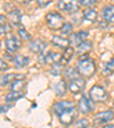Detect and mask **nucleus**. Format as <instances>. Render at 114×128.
<instances>
[{"instance_id":"1a4fd4ad","label":"nucleus","mask_w":114,"mask_h":128,"mask_svg":"<svg viewBox=\"0 0 114 128\" xmlns=\"http://www.w3.org/2000/svg\"><path fill=\"white\" fill-rule=\"evenodd\" d=\"M87 37H88L87 31H80V32H78V33H73V34H71L69 38L70 45H71L72 47H78L83 40L87 39Z\"/></svg>"},{"instance_id":"0eeeda50","label":"nucleus","mask_w":114,"mask_h":128,"mask_svg":"<svg viewBox=\"0 0 114 128\" xmlns=\"http://www.w3.org/2000/svg\"><path fill=\"white\" fill-rule=\"evenodd\" d=\"M69 90L73 94H78L81 93V92L85 89L86 87V81L82 79V78H73V79L69 80Z\"/></svg>"},{"instance_id":"4be33fe9","label":"nucleus","mask_w":114,"mask_h":128,"mask_svg":"<svg viewBox=\"0 0 114 128\" xmlns=\"http://www.w3.org/2000/svg\"><path fill=\"white\" fill-rule=\"evenodd\" d=\"M114 72V58H112L111 61L104 63L103 65V74L104 76H111Z\"/></svg>"},{"instance_id":"6e6552de","label":"nucleus","mask_w":114,"mask_h":128,"mask_svg":"<svg viewBox=\"0 0 114 128\" xmlns=\"http://www.w3.org/2000/svg\"><path fill=\"white\" fill-rule=\"evenodd\" d=\"M114 118V112L111 110H107V111H103L99 112L95 116V119H94V122L96 125H106L109 121H111Z\"/></svg>"},{"instance_id":"5701e85b","label":"nucleus","mask_w":114,"mask_h":128,"mask_svg":"<svg viewBox=\"0 0 114 128\" xmlns=\"http://www.w3.org/2000/svg\"><path fill=\"white\" fill-rule=\"evenodd\" d=\"M24 86H25V82L23 81V79H15L13 81V84H11L10 90L11 92H22Z\"/></svg>"},{"instance_id":"ddd939ff","label":"nucleus","mask_w":114,"mask_h":128,"mask_svg":"<svg viewBox=\"0 0 114 128\" xmlns=\"http://www.w3.org/2000/svg\"><path fill=\"white\" fill-rule=\"evenodd\" d=\"M51 44H53L54 46H56V47L65 49L66 47H69L70 41H69V39H66V38H64V37H61V36H54L53 39H51Z\"/></svg>"},{"instance_id":"f8f14e48","label":"nucleus","mask_w":114,"mask_h":128,"mask_svg":"<svg viewBox=\"0 0 114 128\" xmlns=\"http://www.w3.org/2000/svg\"><path fill=\"white\" fill-rule=\"evenodd\" d=\"M8 20L14 26H19L22 22V14L18 9H13L10 13L8 14Z\"/></svg>"},{"instance_id":"cd10ccee","label":"nucleus","mask_w":114,"mask_h":128,"mask_svg":"<svg viewBox=\"0 0 114 128\" xmlns=\"http://www.w3.org/2000/svg\"><path fill=\"white\" fill-rule=\"evenodd\" d=\"M78 74H79V72H78V70L75 71L74 69H72V68H69V69L65 71V76H66V78H69V80L73 79V78H77Z\"/></svg>"},{"instance_id":"bb28decb","label":"nucleus","mask_w":114,"mask_h":128,"mask_svg":"<svg viewBox=\"0 0 114 128\" xmlns=\"http://www.w3.org/2000/svg\"><path fill=\"white\" fill-rule=\"evenodd\" d=\"M18 36L21 37V39L23 40V41H26V40L31 39V34H30L24 28H21V29L18 30Z\"/></svg>"},{"instance_id":"f03ea898","label":"nucleus","mask_w":114,"mask_h":128,"mask_svg":"<svg viewBox=\"0 0 114 128\" xmlns=\"http://www.w3.org/2000/svg\"><path fill=\"white\" fill-rule=\"evenodd\" d=\"M96 69L97 68H96L95 61L93 58H90L87 54H83L82 56H80V60L77 64V70L79 72V74L90 78L95 74Z\"/></svg>"},{"instance_id":"473e14b6","label":"nucleus","mask_w":114,"mask_h":128,"mask_svg":"<svg viewBox=\"0 0 114 128\" xmlns=\"http://www.w3.org/2000/svg\"><path fill=\"white\" fill-rule=\"evenodd\" d=\"M17 1H19V2H23V4H27V2H30V1H32V0H17Z\"/></svg>"},{"instance_id":"20e7f679","label":"nucleus","mask_w":114,"mask_h":128,"mask_svg":"<svg viewBox=\"0 0 114 128\" xmlns=\"http://www.w3.org/2000/svg\"><path fill=\"white\" fill-rule=\"evenodd\" d=\"M89 96L94 100L95 102H106L109 98V94L105 90V88L102 86L96 85L89 90Z\"/></svg>"},{"instance_id":"9d476101","label":"nucleus","mask_w":114,"mask_h":128,"mask_svg":"<svg viewBox=\"0 0 114 128\" xmlns=\"http://www.w3.org/2000/svg\"><path fill=\"white\" fill-rule=\"evenodd\" d=\"M6 49H7L8 53H16L17 52V49L19 48V45H21V42H19V40L17 39L16 37H14V36H10V37H8L7 39H6Z\"/></svg>"},{"instance_id":"dca6fc26","label":"nucleus","mask_w":114,"mask_h":128,"mask_svg":"<svg viewBox=\"0 0 114 128\" xmlns=\"http://www.w3.org/2000/svg\"><path fill=\"white\" fill-rule=\"evenodd\" d=\"M93 49V44L90 42V41H88L87 39L83 40L82 42L80 44L79 46L77 47V50L78 53L80 54V55H83V54H88L89 52Z\"/></svg>"},{"instance_id":"9b49d317","label":"nucleus","mask_w":114,"mask_h":128,"mask_svg":"<svg viewBox=\"0 0 114 128\" xmlns=\"http://www.w3.org/2000/svg\"><path fill=\"white\" fill-rule=\"evenodd\" d=\"M46 47H47V44L41 39L33 40V41L30 44V50H31L32 53H35V54L42 53V52L46 49Z\"/></svg>"},{"instance_id":"393cba45","label":"nucleus","mask_w":114,"mask_h":128,"mask_svg":"<svg viewBox=\"0 0 114 128\" xmlns=\"http://www.w3.org/2000/svg\"><path fill=\"white\" fill-rule=\"evenodd\" d=\"M24 96V94L22 92H11V93L7 94L6 95V101L7 102H14V101H17V100L22 98Z\"/></svg>"},{"instance_id":"a878e982","label":"nucleus","mask_w":114,"mask_h":128,"mask_svg":"<svg viewBox=\"0 0 114 128\" xmlns=\"http://www.w3.org/2000/svg\"><path fill=\"white\" fill-rule=\"evenodd\" d=\"M72 30H73V26H72V24L70 23H65L63 24V26L61 28V32L63 36H69L72 33Z\"/></svg>"},{"instance_id":"c85d7f7f","label":"nucleus","mask_w":114,"mask_h":128,"mask_svg":"<svg viewBox=\"0 0 114 128\" xmlns=\"http://www.w3.org/2000/svg\"><path fill=\"white\" fill-rule=\"evenodd\" d=\"M80 4L85 7H90V6L95 5L96 4V0H79Z\"/></svg>"},{"instance_id":"6ab92c4d","label":"nucleus","mask_w":114,"mask_h":128,"mask_svg":"<svg viewBox=\"0 0 114 128\" xmlns=\"http://www.w3.org/2000/svg\"><path fill=\"white\" fill-rule=\"evenodd\" d=\"M15 79H24V76L19 74V76H16V74H6V76H1V87L3 86H7L9 82L14 81Z\"/></svg>"},{"instance_id":"b1692460","label":"nucleus","mask_w":114,"mask_h":128,"mask_svg":"<svg viewBox=\"0 0 114 128\" xmlns=\"http://www.w3.org/2000/svg\"><path fill=\"white\" fill-rule=\"evenodd\" d=\"M63 71H64V64L62 62L53 64V66L50 69V73L53 76H59L63 73Z\"/></svg>"},{"instance_id":"2f4dec72","label":"nucleus","mask_w":114,"mask_h":128,"mask_svg":"<svg viewBox=\"0 0 114 128\" xmlns=\"http://www.w3.org/2000/svg\"><path fill=\"white\" fill-rule=\"evenodd\" d=\"M0 63H1V71H5V70H7V68H8V65H7V63H6L5 61H3V60H1V62H0Z\"/></svg>"},{"instance_id":"a211bd4d","label":"nucleus","mask_w":114,"mask_h":128,"mask_svg":"<svg viewBox=\"0 0 114 128\" xmlns=\"http://www.w3.org/2000/svg\"><path fill=\"white\" fill-rule=\"evenodd\" d=\"M67 87H69V86L66 85L65 80H61V81H58V82L55 84V86H54V90H55V94L57 96H63L64 94L66 93Z\"/></svg>"},{"instance_id":"423d86ee","label":"nucleus","mask_w":114,"mask_h":128,"mask_svg":"<svg viewBox=\"0 0 114 128\" xmlns=\"http://www.w3.org/2000/svg\"><path fill=\"white\" fill-rule=\"evenodd\" d=\"M79 0H59L57 6L61 10L66 13H74L79 10Z\"/></svg>"},{"instance_id":"f3484780","label":"nucleus","mask_w":114,"mask_h":128,"mask_svg":"<svg viewBox=\"0 0 114 128\" xmlns=\"http://www.w3.org/2000/svg\"><path fill=\"white\" fill-rule=\"evenodd\" d=\"M13 62H14L15 68H17V69H22V68L26 66L27 64L30 63V58H29V57H26V56L17 55L15 58L13 60Z\"/></svg>"},{"instance_id":"c9c22d12","label":"nucleus","mask_w":114,"mask_h":128,"mask_svg":"<svg viewBox=\"0 0 114 128\" xmlns=\"http://www.w3.org/2000/svg\"><path fill=\"white\" fill-rule=\"evenodd\" d=\"M96 1H99V0H96Z\"/></svg>"},{"instance_id":"39448f33","label":"nucleus","mask_w":114,"mask_h":128,"mask_svg":"<svg viewBox=\"0 0 114 128\" xmlns=\"http://www.w3.org/2000/svg\"><path fill=\"white\" fill-rule=\"evenodd\" d=\"M78 108H79V111L83 114H87V113H90L91 111L95 108V101L93 98H89L87 96H82L81 98L79 100V103H78Z\"/></svg>"},{"instance_id":"72a5a7b5","label":"nucleus","mask_w":114,"mask_h":128,"mask_svg":"<svg viewBox=\"0 0 114 128\" xmlns=\"http://www.w3.org/2000/svg\"><path fill=\"white\" fill-rule=\"evenodd\" d=\"M105 127L106 128H114V125H106Z\"/></svg>"},{"instance_id":"e433bc0d","label":"nucleus","mask_w":114,"mask_h":128,"mask_svg":"<svg viewBox=\"0 0 114 128\" xmlns=\"http://www.w3.org/2000/svg\"><path fill=\"white\" fill-rule=\"evenodd\" d=\"M113 1H114V0H113Z\"/></svg>"},{"instance_id":"7ed1b4c3","label":"nucleus","mask_w":114,"mask_h":128,"mask_svg":"<svg viewBox=\"0 0 114 128\" xmlns=\"http://www.w3.org/2000/svg\"><path fill=\"white\" fill-rule=\"evenodd\" d=\"M46 21H47L49 28H50V29H54V30L61 29V28L63 26V24H64L63 16H62L61 14L56 13V12H51V13L47 14V16H46Z\"/></svg>"},{"instance_id":"4468645a","label":"nucleus","mask_w":114,"mask_h":128,"mask_svg":"<svg viewBox=\"0 0 114 128\" xmlns=\"http://www.w3.org/2000/svg\"><path fill=\"white\" fill-rule=\"evenodd\" d=\"M103 18L109 23H114V6H106L103 8Z\"/></svg>"},{"instance_id":"412c9836","label":"nucleus","mask_w":114,"mask_h":128,"mask_svg":"<svg viewBox=\"0 0 114 128\" xmlns=\"http://www.w3.org/2000/svg\"><path fill=\"white\" fill-rule=\"evenodd\" d=\"M73 53H74V50H73V48L72 47H66L65 49H64V53L62 54V60L61 62L63 64H66L69 63L70 61H71L72 56H73Z\"/></svg>"},{"instance_id":"7c9ffc66","label":"nucleus","mask_w":114,"mask_h":128,"mask_svg":"<svg viewBox=\"0 0 114 128\" xmlns=\"http://www.w3.org/2000/svg\"><path fill=\"white\" fill-rule=\"evenodd\" d=\"M77 127H87L88 126V120L87 119H80L77 124H75Z\"/></svg>"},{"instance_id":"c756f323","label":"nucleus","mask_w":114,"mask_h":128,"mask_svg":"<svg viewBox=\"0 0 114 128\" xmlns=\"http://www.w3.org/2000/svg\"><path fill=\"white\" fill-rule=\"evenodd\" d=\"M51 1H53V0H37V4H38L39 7L43 8V7H46V6L49 5Z\"/></svg>"},{"instance_id":"f257e3e1","label":"nucleus","mask_w":114,"mask_h":128,"mask_svg":"<svg viewBox=\"0 0 114 128\" xmlns=\"http://www.w3.org/2000/svg\"><path fill=\"white\" fill-rule=\"evenodd\" d=\"M54 112L58 117L61 124L65 126L72 125L78 117V109L72 102L61 101L54 105Z\"/></svg>"},{"instance_id":"f704fd0d","label":"nucleus","mask_w":114,"mask_h":128,"mask_svg":"<svg viewBox=\"0 0 114 128\" xmlns=\"http://www.w3.org/2000/svg\"><path fill=\"white\" fill-rule=\"evenodd\" d=\"M113 106H114V101H113Z\"/></svg>"},{"instance_id":"2eb2a0df","label":"nucleus","mask_w":114,"mask_h":128,"mask_svg":"<svg viewBox=\"0 0 114 128\" xmlns=\"http://www.w3.org/2000/svg\"><path fill=\"white\" fill-rule=\"evenodd\" d=\"M45 57H46V64H55V63L61 62L62 54L53 53V52H48L47 54H45Z\"/></svg>"},{"instance_id":"aec40b11","label":"nucleus","mask_w":114,"mask_h":128,"mask_svg":"<svg viewBox=\"0 0 114 128\" xmlns=\"http://www.w3.org/2000/svg\"><path fill=\"white\" fill-rule=\"evenodd\" d=\"M83 18L89 22H95L97 20V12L93 8H87L83 12Z\"/></svg>"}]
</instances>
